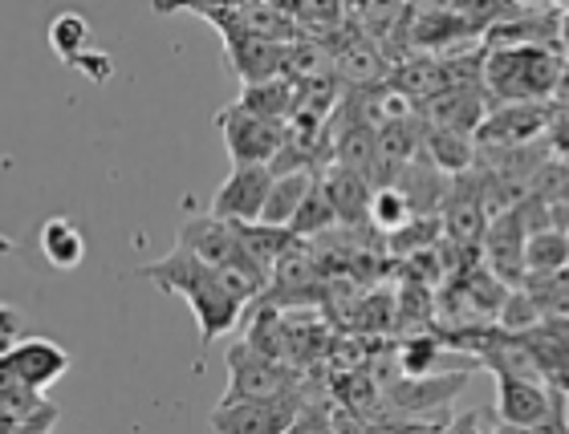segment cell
Segmentation results:
<instances>
[{"label":"cell","mask_w":569,"mask_h":434,"mask_svg":"<svg viewBox=\"0 0 569 434\" xmlns=\"http://www.w3.org/2000/svg\"><path fill=\"white\" fill-rule=\"evenodd\" d=\"M318 188V175L313 171H293V175H277L273 191H269V203H264L261 223L269 228H289L297 220V212L306 208V200Z\"/></svg>","instance_id":"ffe728a7"},{"label":"cell","mask_w":569,"mask_h":434,"mask_svg":"<svg viewBox=\"0 0 569 434\" xmlns=\"http://www.w3.org/2000/svg\"><path fill=\"white\" fill-rule=\"evenodd\" d=\"M492 434H533V431H525V426H509V423H497V431Z\"/></svg>","instance_id":"f6af8a7d"},{"label":"cell","mask_w":569,"mask_h":434,"mask_svg":"<svg viewBox=\"0 0 569 434\" xmlns=\"http://www.w3.org/2000/svg\"><path fill=\"white\" fill-rule=\"evenodd\" d=\"M73 70L90 73V78H94V82H107L110 73H114V65H110V58H107V53H86V58H78V61H73Z\"/></svg>","instance_id":"f35d334b"},{"label":"cell","mask_w":569,"mask_h":434,"mask_svg":"<svg viewBox=\"0 0 569 434\" xmlns=\"http://www.w3.org/2000/svg\"><path fill=\"white\" fill-rule=\"evenodd\" d=\"M407 220H411V208H407L403 191L399 188H379L375 191V203H370V223H379L382 232H403Z\"/></svg>","instance_id":"4dcf8cb0"},{"label":"cell","mask_w":569,"mask_h":434,"mask_svg":"<svg viewBox=\"0 0 569 434\" xmlns=\"http://www.w3.org/2000/svg\"><path fill=\"white\" fill-rule=\"evenodd\" d=\"M492 223V212L485 203V188H480V175H456L448 188V200H443V232H448L451 248H463V252H476L485 244V232Z\"/></svg>","instance_id":"ba28073f"},{"label":"cell","mask_w":569,"mask_h":434,"mask_svg":"<svg viewBox=\"0 0 569 434\" xmlns=\"http://www.w3.org/2000/svg\"><path fill=\"white\" fill-rule=\"evenodd\" d=\"M41 252L53 269H78L86 260V235L73 228V220L53 215V220L41 223Z\"/></svg>","instance_id":"603a6c76"},{"label":"cell","mask_w":569,"mask_h":434,"mask_svg":"<svg viewBox=\"0 0 569 434\" xmlns=\"http://www.w3.org/2000/svg\"><path fill=\"white\" fill-rule=\"evenodd\" d=\"M423 151V118L391 114L379 122L375 134V166H370V183L379 188H395L403 171L419 159Z\"/></svg>","instance_id":"52a82bcc"},{"label":"cell","mask_w":569,"mask_h":434,"mask_svg":"<svg viewBox=\"0 0 569 434\" xmlns=\"http://www.w3.org/2000/svg\"><path fill=\"white\" fill-rule=\"evenodd\" d=\"M395 188L403 191L407 208H411V215H431L443 208V200H448V188L451 183H443V171H439L431 159H427L423 151H419V159L403 171V179L395 183Z\"/></svg>","instance_id":"d6986e66"},{"label":"cell","mask_w":569,"mask_h":434,"mask_svg":"<svg viewBox=\"0 0 569 434\" xmlns=\"http://www.w3.org/2000/svg\"><path fill=\"white\" fill-rule=\"evenodd\" d=\"M333 208L326 203V195H321V188H313V195L306 200V208L297 212V220L289 223V232L297 235V240H306V235H318L326 232V228H333Z\"/></svg>","instance_id":"1f68e13d"},{"label":"cell","mask_w":569,"mask_h":434,"mask_svg":"<svg viewBox=\"0 0 569 434\" xmlns=\"http://www.w3.org/2000/svg\"><path fill=\"white\" fill-rule=\"evenodd\" d=\"M533 434H569V398L553 390V411L533 426Z\"/></svg>","instance_id":"d590c367"},{"label":"cell","mask_w":569,"mask_h":434,"mask_svg":"<svg viewBox=\"0 0 569 434\" xmlns=\"http://www.w3.org/2000/svg\"><path fill=\"white\" fill-rule=\"evenodd\" d=\"M53 426H58V406L49 402L46 411L33 414V418H24V423H17L9 434H53Z\"/></svg>","instance_id":"74e56055"},{"label":"cell","mask_w":569,"mask_h":434,"mask_svg":"<svg viewBox=\"0 0 569 434\" xmlns=\"http://www.w3.org/2000/svg\"><path fill=\"white\" fill-rule=\"evenodd\" d=\"M216 127L224 130V147L232 154V166H269L284 147L281 122H264L240 110L237 102L216 114Z\"/></svg>","instance_id":"8992f818"},{"label":"cell","mask_w":569,"mask_h":434,"mask_svg":"<svg viewBox=\"0 0 569 434\" xmlns=\"http://www.w3.org/2000/svg\"><path fill=\"white\" fill-rule=\"evenodd\" d=\"M289 434H333V402L321 398V394H309L306 411L297 414Z\"/></svg>","instance_id":"836d02e7"},{"label":"cell","mask_w":569,"mask_h":434,"mask_svg":"<svg viewBox=\"0 0 569 434\" xmlns=\"http://www.w3.org/2000/svg\"><path fill=\"white\" fill-rule=\"evenodd\" d=\"M448 434H485V411H468L460 418H451Z\"/></svg>","instance_id":"60d3db41"},{"label":"cell","mask_w":569,"mask_h":434,"mask_svg":"<svg viewBox=\"0 0 569 434\" xmlns=\"http://www.w3.org/2000/svg\"><path fill=\"white\" fill-rule=\"evenodd\" d=\"M338 73H346L350 82H375L379 78V53L367 46V41H358V46H346L342 58H338Z\"/></svg>","instance_id":"d6a6232c"},{"label":"cell","mask_w":569,"mask_h":434,"mask_svg":"<svg viewBox=\"0 0 569 434\" xmlns=\"http://www.w3.org/2000/svg\"><path fill=\"white\" fill-rule=\"evenodd\" d=\"M333 434H370V426L358 423L355 414L342 411V406H333Z\"/></svg>","instance_id":"ab89813d"},{"label":"cell","mask_w":569,"mask_h":434,"mask_svg":"<svg viewBox=\"0 0 569 434\" xmlns=\"http://www.w3.org/2000/svg\"><path fill=\"white\" fill-rule=\"evenodd\" d=\"M237 240H240V248L269 272H273L277 260L297 244V235L289 232V228H269V223H237Z\"/></svg>","instance_id":"d4e9b609"},{"label":"cell","mask_w":569,"mask_h":434,"mask_svg":"<svg viewBox=\"0 0 569 434\" xmlns=\"http://www.w3.org/2000/svg\"><path fill=\"white\" fill-rule=\"evenodd\" d=\"M553 411V390L537 374H500L497 377V414L500 423L533 431Z\"/></svg>","instance_id":"4fadbf2b"},{"label":"cell","mask_w":569,"mask_h":434,"mask_svg":"<svg viewBox=\"0 0 569 434\" xmlns=\"http://www.w3.org/2000/svg\"><path fill=\"white\" fill-rule=\"evenodd\" d=\"M423 154L431 163L443 171V175H468L472 171V139H463V134H448V130H431L423 122Z\"/></svg>","instance_id":"cb8c5ba5"},{"label":"cell","mask_w":569,"mask_h":434,"mask_svg":"<svg viewBox=\"0 0 569 434\" xmlns=\"http://www.w3.org/2000/svg\"><path fill=\"white\" fill-rule=\"evenodd\" d=\"M561 78V61L541 46H497L485 49V90L505 107L553 98Z\"/></svg>","instance_id":"7a4b0ae2"},{"label":"cell","mask_w":569,"mask_h":434,"mask_svg":"<svg viewBox=\"0 0 569 434\" xmlns=\"http://www.w3.org/2000/svg\"><path fill=\"white\" fill-rule=\"evenodd\" d=\"M0 406H4L17 423L33 418V414H41L49 406L46 394H37L33 386H24V377L17 374V365L9 362V353L0 357Z\"/></svg>","instance_id":"83f0119b"},{"label":"cell","mask_w":569,"mask_h":434,"mask_svg":"<svg viewBox=\"0 0 569 434\" xmlns=\"http://www.w3.org/2000/svg\"><path fill=\"white\" fill-rule=\"evenodd\" d=\"M309 402V382L306 390L281 394V398L264 402H232V406H216L212 411V431L216 434H289V426L297 423V414L306 411Z\"/></svg>","instance_id":"277c9868"},{"label":"cell","mask_w":569,"mask_h":434,"mask_svg":"<svg viewBox=\"0 0 569 434\" xmlns=\"http://www.w3.org/2000/svg\"><path fill=\"white\" fill-rule=\"evenodd\" d=\"M224 46H228V61H232V73H237L244 85L277 78V70H281L284 58H289V49H281L277 41L240 33V29H224Z\"/></svg>","instance_id":"9a60e30c"},{"label":"cell","mask_w":569,"mask_h":434,"mask_svg":"<svg viewBox=\"0 0 569 434\" xmlns=\"http://www.w3.org/2000/svg\"><path fill=\"white\" fill-rule=\"evenodd\" d=\"M463 386H468V370L431 377H391L382 386V398H387L391 418H436V414H448Z\"/></svg>","instance_id":"5b68a950"},{"label":"cell","mask_w":569,"mask_h":434,"mask_svg":"<svg viewBox=\"0 0 569 434\" xmlns=\"http://www.w3.org/2000/svg\"><path fill=\"white\" fill-rule=\"evenodd\" d=\"M49 46L58 53L61 61H78L90 53V21H86L82 12H58L53 21H49Z\"/></svg>","instance_id":"f1b7e54d"},{"label":"cell","mask_w":569,"mask_h":434,"mask_svg":"<svg viewBox=\"0 0 569 434\" xmlns=\"http://www.w3.org/2000/svg\"><path fill=\"white\" fill-rule=\"evenodd\" d=\"M525 269H529V276H541V281L546 276H561L569 269V235L553 232V228L529 235V244H525Z\"/></svg>","instance_id":"484cf974"},{"label":"cell","mask_w":569,"mask_h":434,"mask_svg":"<svg viewBox=\"0 0 569 434\" xmlns=\"http://www.w3.org/2000/svg\"><path fill=\"white\" fill-rule=\"evenodd\" d=\"M12 426H17V418H12V414L4 411V406H0V434H9Z\"/></svg>","instance_id":"ee69618b"},{"label":"cell","mask_w":569,"mask_h":434,"mask_svg":"<svg viewBox=\"0 0 569 434\" xmlns=\"http://www.w3.org/2000/svg\"><path fill=\"white\" fill-rule=\"evenodd\" d=\"M318 188L326 203L333 208V220L342 228H367L370 223V203H375V183L367 175H358L350 166H326L318 175Z\"/></svg>","instance_id":"5bb4252c"},{"label":"cell","mask_w":569,"mask_h":434,"mask_svg":"<svg viewBox=\"0 0 569 434\" xmlns=\"http://www.w3.org/2000/svg\"><path fill=\"white\" fill-rule=\"evenodd\" d=\"M553 110L541 102H521V107H497L480 122L476 142L480 151H509V147H533L541 134H549Z\"/></svg>","instance_id":"9c48e42d"},{"label":"cell","mask_w":569,"mask_h":434,"mask_svg":"<svg viewBox=\"0 0 569 434\" xmlns=\"http://www.w3.org/2000/svg\"><path fill=\"white\" fill-rule=\"evenodd\" d=\"M9 362L17 365V374L24 377V386H33L37 394L70 374V353L49 337H24L21 345L9 353Z\"/></svg>","instance_id":"ac0fdd59"},{"label":"cell","mask_w":569,"mask_h":434,"mask_svg":"<svg viewBox=\"0 0 569 434\" xmlns=\"http://www.w3.org/2000/svg\"><path fill=\"white\" fill-rule=\"evenodd\" d=\"M553 98H558V107L569 114V61H561V78H558V90H553Z\"/></svg>","instance_id":"b9f144b4"},{"label":"cell","mask_w":569,"mask_h":434,"mask_svg":"<svg viewBox=\"0 0 569 434\" xmlns=\"http://www.w3.org/2000/svg\"><path fill=\"white\" fill-rule=\"evenodd\" d=\"M439 357H443V341H439V337H431V333H416V337H407L403 350H399L403 377H431V374H439Z\"/></svg>","instance_id":"f546056e"},{"label":"cell","mask_w":569,"mask_h":434,"mask_svg":"<svg viewBox=\"0 0 569 434\" xmlns=\"http://www.w3.org/2000/svg\"><path fill=\"white\" fill-rule=\"evenodd\" d=\"M525 244H529V232L521 228V220H517L512 208L492 215L480 252H485V260H488V272H492L505 289H521V281L529 276V269H525Z\"/></svg>","instance_id":"8fae6325"},{"label":"cell","mask_w":569,"mask_h":434,"mask_svg":"<svg viewBox=\"0 0 569 434\" xmlns=\"http://www.w3.org/2000/svg\"><path fill=\"white\" fill-rule=\"evenodd\" d=\"M21 313L12 305H0V357L4 353H12L17 345H21Z\"/></svg>","instance_id":"8d00e7d4"},{"label":"cell","mask_w":569,"mask_h":434,"mask_svg":"<svg viewBox=\"0 0 569 434\" xmlns=\"http://www.w3.org/2000/svg\"><path fill=\"white\" fill-rule=\"evenodd\" d=\"M269 191H273V171L269 166H232L224 188L216 191L212 215L228 223H261Z\"/></svg>","instance_id":"30bf717a"},{"label":"cell","mask_w":569,"mask_h":434,"mask_svg":"<svg viewBox=\"0 0 569 434\" xmlns=\"http://www.w3.org/2000/svg\"><path fill=\"white\" fill-rule=\"evenodd\" d=\"M179 248H188L191 256H200L203 264H212V269H220V264H228V260L240 252V240H237V223L228 220H216L212 212L208 215H196V220H188L183 228H179Z\"/></svg>","instance_id":"e0dca14e"},{"label":"cell","mask_w":569,"mask_h":434,"mask_svg":"<svg viewBox=\"0 0 569 434\" xmlns=\"http://www.w3.org/2000/svg\"><path fill=\"white\" fill-rule=\"evenodd\" d=\"M558 46L569 53V9L558 12Z\"/></svg>","instance_id":"7bdbcfd3"},{"label":"cell","mask_w":569,"mask_h":434,"mask_svg":"<svg viewBox=\"0 0 569 434\" xmlns=\"http://www.w3.org/2000/svg\"><path fill=\"white\" fill-rule=\"evenodd\" d=\"M240 110H249L252 118H264V122H289V114L297 110V90L293 82H284V78H269V82H257V85H244L237 98Z\"/></svg>","instance_id":"7402d4cb"},{"label":"cell","mask_w":569,"mask_h":434,"mask_svg":"<svg viewBox=\"0 0 569 434\" xmlns=\"http://www.w3.org/2000/svg\"><path fill=\"white\" fill-rule=\"evenodd\" d=\"M134 276L142 281L159 284L163 293H176L188 301L191 317L200 325V345L208 350L216 337H224L228 329L237 325L244 317V305H240L237 296L228 293L220 276H216L212 264H203L200 256H191L188 248H171L163 260H151V264H142Z\"/></svg>","instance_id":"6da1fadb"},{"label":"cell","mask_w":569,"mask_h":434,"mask_svg":"<svg viewBox=\"0 0 569 434\" xmlns=\"http://www.w3.org/2000/svg\"><path fill=\"white\" fill-rule=\"evenodd\" d=\"M476 29L463 21L456 9H423L419 12V21L411 24V41L423 49H436V46H451V41H460V37H472Z\"/></svg>","instance_id":"4316f807"},{"label":"cell","mask_w":569,"mask_h":434,"mask_svg":"<svg viewBox=\"0 0 569 434\" xmlns=\"http://www.w3.org/2000/svg\"><path fill=\"white\" fill-rule=\"evenodd\" d=\"M451 418L448 414H436V418H391V423L375 426L370 434H448Z\"/></svg>","instance_id":"e575fe53"},{"label":"cell","mask_w":569,"mask_h":434,"mask_svg":"<svg viewBox=\"0 0 569 434\" xmlns=\"http://www.w3.org/2000/svg\"><path fill=\"white\" fill-rule=\"evenodd\" d=\"M309 374L297 370L289 362H273L249 345V341H232L228 350V390H224V406L232 402H264V398H281V394H293V390H306Z\"/></svg>","instance_id":"3957f363"},{"label":"cell","mask_w":569,"mask_h":434,"mask_svg":"<svg viewBox=\"0 0 569 434\" xmlns=\"http://www.w3.org/2000/svg\"><path fill=\"white\" fill-rule=\"evenodd\" d=\"M423 118L431 130H448V134L476 139L480 122L488 118L485 90H439V94L423 107Z\"/></svg>","instance_id":"2e32d148"},{"label":"cell","mask_w":569,"mask_h":434,"mask_svg":"<svg viewBox=\"0 0 569 434\" xmlns=\"http://www.w3.org/2000/svg\"><path fill=\"white\" fill-rule=\"evenodd\" d=\"M549 390L569 398V317H541L529 333H517Z\"/></svg>","instance_id":"7c38bea8"},{"label":"cell","mask_w":569,"mask_h":434,"mask_svg":"<svg viewBox=\"0 0 569 434\" xmlns=\"http://www.w3.org/2000/svg\"><path fill=\"white\" fill-rule=\"evenodd\" d=\"M252 350L264 353V357H273V362H289V333H284V313L277 305H269V301H257L249 313V321H244V337ZM293 365V362H289Z\"/></svg>","instance_id":"44dd1931"}]
</instances>
